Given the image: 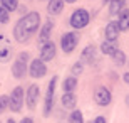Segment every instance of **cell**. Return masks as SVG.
<instances>
[{"instance_id": "obj_5", "label": "cell", "mask_w": 129, "mask_h": 123, "mask_svg": "<svg viewBox=\"0 0 129 123\" xmlns=\"http://www.w3.org/2000/svg\"><path fill=\"white\" fill-rule=\"evenodd\" d=\"M77 44H79V36L76 32H66L62 34V37H60V47L66 54H71L74 52V49L77 47Z\"/></svg>"}, {"instance_id": "obj_6", "label": "cell", "mask_w": 129, "mask_h": 123, "mask_svg": "<svg viewBox=\"0 0 129 123\" xmlns=\"http://www.w3.org/2000/svg\"><path fill=\"white\" fill-rule=\"evenodd\" d=\"M22 106H24V88L17 86V88H14L12 95H10V110L14 113H19Z\"/></svg>"}, {"instance_id": "obj_14", "label": "cell", "mask_w": 129, "mask_h": 123, "mask_svg": "<svg viewBox=\"0 0 129 123\" xmlns=\"http://www.w3.org/2000/svg\"><path fill=\"white\" fill-rule=\"evenodd\" d=\"M64 9V0H49L47 14L49 15H59Z\"/></svg>"}, {"instance_id": "obj_13", "label": "cell", "mask_w": 129, "mask_h": 123, "mask_svg": "<svg viewBox=\"0 0 129 123\" xmlns=\"http://www.w3.org/2000/svg\"><path fill=\"white\" fill-rule=\"evenodd\" d=\"M60 103H62V106L66 110H76V104H77V98L74 93H64L62 98H60Z\"/></svg>"}, {"instance_id": "obj_1", "label": "cell", "mask_w": 129, "mask_h": 123, "mask_svg": "<svg viewBox=\"0 0 129 123\" xmlns=\"http://www.w3.org/2000/svg\"><path fill=\"white\" fill-rule=\"evenodd\" d=\"M39 25H40V14L39 12H29V14H25V17H22L14 27L15 41L17 42L29 41L30 36L39 30Z\"/></svg>"}, {"instance_id": "obj_25", "label": "cell", "mask_w": 129, "mask_h": 123, "mask_svg": "<svg viewBox=\"0 0 129 123\" xmlns=\"http://www.w3.org/2000/svg\"><path fill=\"white\" fill-rule=\"evenodd\" d=\"M9 20H10V12L0 5V24H9Z\"/></svg>"}, {"instance_id": "obj_26", "label": "cell", "mask_w": 129, "mask_h": 123, "mask_svg": "<svg viewBox=\"0 0 129 123\" xmlns=\"http://www.w3.org/2000/svg\"><path fill=\"white\" fill-rule=\"evenodd\" d=\"M94 123H107V121H106V116H97L94 120Z\"/></svg>"}, {"instance_id": "obj_17", "label": "cell", "mask_w": 129, "mask_h": 123, "mask_svg": "<svg viewBox=\"0 0 129 123\" xmlns=\"http://www.w3.org/2000/svg\"><path fill=\"white\" fill-rule=\"evenodd\" d=\"M76 86H77V78H74V76H69V78H66V79H64L62 90H64V93H74Z\"/></svg>"}, {"instance_id": "obj_29", "label": "cell", "mask_w": 129, "mask_h": 123, "mask_svg": "<svg viewBox=\"0 0 129 123\" xmlns=\"http://www.w3.org/2000/svg\"><path fill=\"white\" fill-rule=\"evenodd\" d=\"M66 4H74V2H77V0H64Z\"/></svg>"}, {"instance_id": "obj_32", "label": "cell", "mask_w": 129, "mask_h": 123, "mask_svg": "<svg viewBox=\"0 0 129 123\" xmlns=\"http://www.w3.org/2000/svg\"><path fill=\"white\" fill-rule=\"evenodd\" d=\"M102 2H104V4H111V0H102Z\"/></svg>"}, {"instance_id": "obj_31", "label": "cell", "mask_w": 129, "mask_h": 123, "mask_svg": "<svg viewBox=\"0 0 129 123\" xmlns=\"http://www.w3.org/2000/svg\"><path fill=\"white\" fill-rule=\"evenodd\" d=\"M126 104H127V106H129V95L126 96Z\"/></svg>"}, {"instance_id": "obj_3", "label": "cell", "mask_w": 129, "mask_h": 123, "mask_svg": "<svg viewBox=\"0 0 129 123\" xmlns=\"http://www.w3.org/2000/svg\"><path fill=\"white\" fill-rule=\"evenodd\" d=\"M27 61H29V52H20L15 62L12 64V74L14 78L20 79V78H24L25 73H27Z\"/></svg>"}, {"instance_id": "obj_18", "label": "cell", "mask_w": 129, "mask_h": 123, "mask_svg": "<svg viewBox=\"0 0 129 123\" xmlns=\"http://www.w3.org/2000/svg\"><path fill=\"white\" fill-rule=\"evenodd\" d=\"M117 24H119V29H121V30H127V29H129V9H124L119 14Z\"/></svg>"}, {"instance_id": "obj_10", "label": "cell", "mask_w": 129, "mask_h": 123, "mask_svg": "<svg viewBox=\"0 0 129 123\" xmlns=\"http://www.w3.org/2000/svg\"><path fill=\"white\" fill-rule=\"evenodd\" d=\"M54 57H55V44L52 41L40 46V56H39V59H42L45 62V61H52Z\"/></svg>"}, {"instance_id": "obj_23", "label": "cell", "mask_w": 129, "mask_h": 123, "mask_svg": "<svg viewBox=\"0 0 129 123\" xmlns=\"http://www.w3.org/2000/svg\"><path fill=\"white\" fill-rule=\"evenodd\" d=\"M7 108H10V96L2 95V96H0V115L4 113Z\"/></svg>"}, {"instance_id": "obj_8", "label": "cell", "mask_w": 129, "mask_h": 123, "mask_svg": "<svg viewBox=\"0 0 129 123\" xmlns=\"http://www.w3.org/2000/svg\"><path fill=\"white\" fill-rule=\"evenodd\" d=\"M29 73L32 78H44V76L47 74V66H45V62L42 59H34L30 62V67H29Z\"/></svg>"}, {"instance_id": "obj_15", "label": "cell", "mask_w": 129, "mask_h": 123, "mask_svg": "<svg viewBox=\"0 0 129 123\" xmlns=\"http://www.w3.org/2000/svg\"><path fill=\"white\" fill-rule=\"evenodd\" d=\"M124 9H126V0H111V4H109L111 15H119Z\"/></svg>"}, {"instance_id": "obj_24", "label": "cell", "mask_w": 129, "mask_h": 123, "mask_svg": "<svg viewBox=\"0 0 129 123\" xmlns=\"http://www.w3.org/2000/svg\"><path fill=\"white\" fill-rule=\"evenodd\" d=\"M82 71H84V62H81V61H77L76 64L72 66V69H71V73H72V76H74V78L81 76Z\"/></svg>"}, {"instance_id": "obj_2", "label": "cell", "mask_w": 129, "mask_h": 123, "mask_svg": "<svg viewBox=\"0 0 129 123\" xmlns=\"http://www.w3.org/2000/svg\"><path fill=\"white\" fill-rule=\"evenodd\" d=\"M89 20H91V17H89V12L86 9H77L72 12L71 19H69V24L74 29H84L89 24Z\"/></svg>"}, {"instance_id": "obj_28", "label": "cell", "mask_w": 129, "mask_h": 123, "mask_svg": "<svg viewBox=\"0 0 129 123\" xmlns=\"http://www.w3.org/2000/svg\"><path fill=\"white\" fill-rule=\"evenodd\" d=\"M20 123H34V121H32V118H24Z\"/></svg>"}, {"instance_id": "obj_12", "label": "cell", "mask_w": 129, "mask_h": 123, "mask_svg": "<svg viewBox=\"0 0 129 123\" xmlns=\"http://www.w3.org/2000/svg\"><path fill=\"white\" fill-rule=\"evenodd\" d=\"M52 29H54L52 20H47V22L44 24V27L40 29V32H39V42H40V46L50 42V32H52Z\"/></svg>"}, {"instance_id": "obj_21", "label": "cell", "mask_w": 129, "mask_h": 123, "mask_svg": "<svg viewBox=\"0 0 129 123\" xmlns=\"http://www.w3.org/2000/svg\"><path fill=\"white\" fill-rule=\"evenodd\" d=\"M69 121L71 123H84V116H82V113L79 110H74L71 113V116H69Z\"/></svg>"}, {"instance_id": "obj_4", "label": "cell", "mask_w": 129, "mask_h": 123, "mask_svg": "<svg viewBox=\"0 0 129 123\" xmlns=\"http://www.w3.org/2000/svg\"><path fill=\"white\" fill-rule=\"evenodd\" d=\"M57 76H52V79L49 81L47 86V95H45V101H44V115L49 116L54 106V93H55V84H57Z\"/></svg>"}, {"instance_id": "obj_16", "label": "cell", "mask_w": 129, "mask_h": 123, "mask_svg": "<svg viewBox=\"0 0 129 123\" xmlns=\"http://www.w3.org/2000/svg\"><path fill=\"white\" fill-rule=\"evenodd\" d=\"M96 61V47L94 46H87L84 51H82V56H81V62H94Z\"/></svg>"}, {"instance_id": "obj_27", "label": "cell", "mask_w": 129, "mask_h": 123, "mask_svg": "<svg viewBox=\"0 0 129 123\" xmlns=\"http://www.w3.org/2000/svg\"><path fill=\"white\" fill-rule=\"evenodd\" d=\"M122 79H124V83H126V84H129V71L122 74Z\"/></svg>"}, {"instance_id": "obj_20", "label": "cell", "mask_w": 129, "mask_h": 123, "mask_svg": "<svg viewBox=\"0 0 129 123\" xmlns=\"http://www.w3.org/2000/svg\"><path fill=\"white\" fill-rule=\"evenodd\" d=\"M2 7L9 10V12H14V10L19 9V0H0Z\"/></svg>"}, {"instance_id": "obj_22", "label": "cell", "mask_w": 129, "mask_h": 123, "mask_svg": "<svg viewBox=\"0 0 129 123\" xmlns=\"http://www.w3.org/2000/svg\"><path fill=\"white\" fill-rule=\"evenodd\" d=\"M112 59H114V62L117 64V66H122V64H126V54L122 51H116V54L112 56Z\"/></svg>"}, {"instance_id": "obj_11", "label": "cell", "mask_w": 129, "mask_h": 123, "mask_svg": "<svg viewBox=\"0 0 129 123\" xmlns=\"http://www.w3.org/2000/svg\"><path fill=\"white\" fill-rule=\"evenodd\" d=\"M119 24L117 22H109V24L106 25V41H109V42H116L117 41V37H119Z\"/></svg>"}, {"instance_id": "obj_9", "label": "cell", "mask_w": 129, "mask_h": 123, "mask_svg": "<svg viewBox=\"0 0 129 123\" xmlns=\"http://www.w3.org/2000/svg\"><path fill=\"white\" fill-rule=\"evenodd\" d=\"M39 95H40L39 86H37V84H30L29 90H27V93H25V103H27L29 110H34V108H35L37 99H39Z\"/></svg>"}, {"instance_id": "obj_19", "label": "cell", "mask_w": 129, "mask_h": 123, "mask_svg": "<svg viewBox=\"0 0 129 123\" xmlns=\"http://www.w3.org/2000/svg\"><path fill=\"white\" fill-rule=\"evenodd\" d=\"M117 47H116V42H109V41H104L101 44V52L106 54V56H114Z\"/></svg>"}, {"instance_id": "obj_7", "label": "cell", "mask_w": 129, "mask_h": 123, "mask_svg": "<svg viewBox=\"0 0 129 123\" xmlns=\"http://www.w3.org/2000/svg\"><path fill=\"white\" fill-rule=\"evenodd\" d=\"M94 101L99 106H107L112 101V95H111V91L106 86H99V88L94 90Z\"/></svg>"}, {"instance_id": "obj_30", "label": "cell", "mask_w": 129, "mask_h": 123, "mask_svg": "<svg viewBox=\"0 0 129 123\" xmlns=\"http://www.w3.org/2000/svg\"><path fill=\"white\" fill-rule=\"evenodd\" d=\"M7 123H15V120L14 118H9V120H7Z\"/></svg>"}]
</instances>
